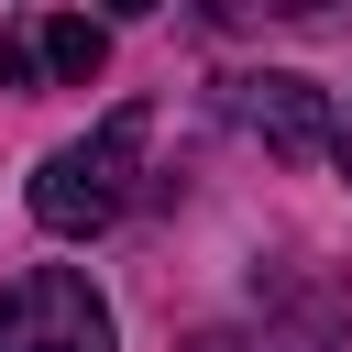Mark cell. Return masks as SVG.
<instances>
[{
	"instance_id": "6da1fadb",
	"label": "cell",
	"mask_w": 352,
	"mask_h": 352,
	"mask_svg": "<svg viewBox=\"0 0 352 352\" xmlns=\"http://www.w3.org/2000/svg\"><path fill=\"white\" fill-rule=\"evenodd\" d=\"M132 176H143V99H121L99 132H77V143H55L33 165V220L55 242H88V231H110L132 209Z\"/></svg>"
},
{
	"instance_id": "7a4b0ae2",
	"label": "cell",
	"mask_w": 352,
	"mask_h": 352,
	"mask_svg": "<svg viewBox=\"0 0 352 352\" xmlns=\"http://www.w3.org/2000/svg\"><path fill=\"white\" fill-rule=\"evenodd\" d=\"M341 330H352V286H341L319 253H286V264L253 275L242 319L198 330V352H330Z\"/></svg>"
},
{
	"instance_id": "3957f363",
	"label": "cell",
	"mask_w": 352,
	"mask_h": 352,
	"mask_svg": "<svg viewBox=\"0 0 352 352\" xmlns=\"http://www.w3.org/2000/svg\"><path fill=\"white\" fill-rule=\"evenodd\" d=\"M0 352H121V330L77 264H33L0 286Z\"/></svg>"
},
{
	"instance_id": "277c9868",
	"label": "cell",
	"mask_w": 352,
	"mask_h": 352,
	"mask_svg": "<svg viewBox=\"0 0 352 352\" xmlns=\"http://www.w3.org/2000/svg\"><path fill=\"white\" fill-rule=\"evenodd\" d=\"M220 110H231V121H242L264 154H286V165L330 154V132H341L330 88H319V77H286V66H264V77H231V88H220Z\"/></svg>"
},
{
	"instance_id": "5b68a950",
	"label": "cell",
	"mask_w": 352,
	"mask_h": 352,
	"mask_svg": "<svg viewBox=\"0 0 352 352\" xmlns=\"http://www.w3.org/2000/svg\"><path fill=\"white\" fill-rule=\"evenodd\" d=\"M33 44H44V77H55V88H88V77L110 66V33H99L88 11H55V22H33Z\"/></svg>"
},
{
	"instance_id": "8992f818",
	"label": "cell",
	"mask_w": 352,
	"mask_h": 352,
	"mask_svg": "<svg viewBox=\"0 0 352 352\" xmlns=\"http://www.w3.org/2000/svg\"><path fill=\"white\" fill-rule=\"evenodd\" d=\"M0 88H44V44H33V22L0 33Z\"/></svg>"
},
{
	"instance_id": "52a82bcc",
	"label": "cell",
	"mask_w": 352,
	"mask_h": 352,
	"mask_svg": "<svg viewBox=\"0 0 352 352\" xmlns=\"http://www.w3.org/2000/svg\"><path fill=\"white\" fill-rule=\"evenodd\" d=\"M297 11H319V0H209V22H297Z\"/></svg>"
},
{
	"instance_id": "ba28073f",
	"label": "cell",
	"mask_w": 352,
	"mask_h": 352,
	"mask_svg": "<svg viewBox=\"0 0 352 352\" xmlns=\"http://www.w3.org/2000/svg\"><path fill=\"white\" fill-rule=\"evenodd\" d=\"M99 11H110V22H132V11H154V0H99Z\"/></svg>"
},
{
	"instance_id": "9c48e42d",
	"label": "cell",
	"mask_w": 352,
	"mask_h": 352,
	"mask_svg": "<svg viewBox=\"0 0 352 352\" xmlns=\"http://www.w3.org/2000/svg\"><path fill=\"white\" fill-rule=\"evenodd\" d=\"M330 154H341V176H352V121H341V132H330Z\"/></svg>"
}]
</instances>
